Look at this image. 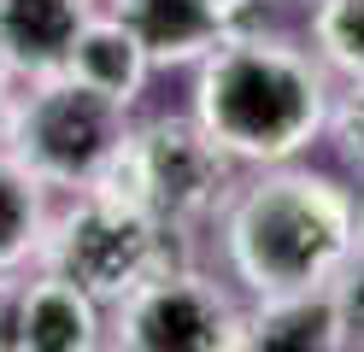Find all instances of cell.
<instances>
[{"label": "cell", "mask_w": 364, "mask_h": 352, "mask_svg": "<svg viewBox=\"0 0 364 352\" xmlns=\"http://www.w3.org/2000/svg\"><path fill=\"white\" fill-rule=\"evenodd\" d=\"M323 117V82L306 53L259 36H230L200 70V129L223 153L288 159Z\"/></svg>", "instance_id": "6da1fadb"}, {"label": "cell", "mask_w": 364, "mask_h": 352, "mask_svg": "<svg viewBox=\"0 0 364 352\" xmlns=\"http://www.w3.org/2000/svg\"><path fill=\"white\" fill-rule=\"evenodd\" d=\"M353 247V200L323 176H270L247 188L230 218V258L241 282L270 294L317 288Z\"/></svg>", "instance_id": "7a4b0ae2"}, {"label": "cell", "mask_w": 364, "mask_h": 352, "mask_svg": "<svg viewBox=\"0 0 364 352\" xmlns=\"http://www.w3.org/2000/svg\"><path fill=\"white\" fill-rule=\"evenodd\" d=\"M95 200L147 211V218L182 223L206 211L223 188V147L206 129L188 124H153L112 147V159L95 171Z\"/></svg>", "instance_id": "3957f363"}, {"label": "cell", "mask_w": 364, "mask_h": 352, "mask_svg": "<svg viewBox=\"0 0 364 352\" xmlns=\"http://www.w3.org/2000/svg\"><path fill=\"white\" fill-rule=\"evenodd\" d=\"M53 265L88 299H129L147 282L182 276L176 270V229L165 218H147V211H129L112 200H88L82 211H71L59 223Z\"/></svg>", "instance_id": "277c9868"}, {"label": "cell", "mask_w": 364, "mask_h": 352, "mask_svg": "<svg viewBox=\"0 0 364 352\" xmlns=\"http://www.w3.org/2000/svg\"><path fill=\"white\" fill-rule=\"evenodd\" d=\"M6 135L30 176L77 182V176H95L124 141V100H112L106 88L82 77H65V82H48L24 112H12Z\"/></svg>", "instance_id": "5b68a950"}, {"label": "cell", "mask_w": 364, "mask_h": 352, "mask_svg": "<svg viewBox=\"0 0 364 352\" xmlns=\"http://www.w3.org/2000/svg\"><path fill=\"white\" fill-rule=\"evenodd\" d=\"M241 335L235 311L223 305L218 288L194 276L147 282L124 299V352H230Z\"/></svg>", "instance_id": "8992f818"}, {"label": "cell", "mask_w": 364, "mask_h": 352, "mask_svg": "<svg viewBox=\"0 0 364 352\" xmlns=\"http://www.w3.org/2000/svg\"><path fill=\"white\" fill-rule=\"evenodd\" d=\"M118 18L141 41L147 65H159L212 53L218 41L241 36L259 18V0H118Z\"/></svg>", "instance_id": "52a82bcc"}, {"label": "cell", "mask_w": 364, "mask_h": 352, "mask_svg": "<svg viewBox=\"0 0 364 352\" xmlns=\"http://www.w3.org/2000/svg\"><path fill=\"white\" fill-rule=\"evenodd\" d=\"M88 23V0H0V59L18 70H59Z\"/></svg>", "instance_id": "ba28073f"}, {"label": "cell", "mask_w": 364, "mask_h": 352, "mask_svg": "<svg viewBox=\"0 0 364 352\" xmlns=\"http://www.w3.org/2000/svg\"><path fill=\"white\" fill-rule=\"evenodd\" d=\"M341 305L335 294H270L253 317L241 323L235 352H335L341 346Z\"/></svg>", "instance_id": "9c48e42d"}, {"label": "cell", "mask_w": 364, "mask_h": 352, "mask_svg": "<svg viewBox=\"0 0 364 352\" xmlns=\"http://www.w3.org/2000/svg\"><path fill=\"white\" fill-rule=\"evenodd\" d=\"M95 346V299L77 282L48 276L18 299L12 352H88Z\"/></svg>", "instance_id": "30bf717a"}, {"label": "cell", "mask_w": 364, "mask_h": 352, "mask_svg": "<svg viewBox=\"0 0 364 352\" xmlns=\"http://www.w3.org/2000/svg\"><path fill=\"white\" fill-rule=\"evenodd\" d=\"M65 70L82 77V82H95V88H106L112 100H129V94L141 88V77H147V53H141V41L124 30V18H88Z\"/></svg>", "instance_id": "8fae6325"}, {"label": "cell", "mask_w": 364, "mask_h": 352, "mask_svg": "<svg viewBox=\"0 0 364 352\" xmlns=\"http://www.w3.org/2000/svg\"><path fill=\"white\" fill-rule=\"evenodd\" d=\"M41 223V200H36V176L24 164H0V265L24 258Z\"/></svg>", "instance_id": "7c38bea8"}, {"label": "cell", "mask_w": 364, "mask_h": 352, "mask_svg": "<svg viewBox=\"0 0 364 352\" xmlns=\"http://www.w3.org/2000/svg\"><path fill=\"white\" fill-rule=\"evenodd\" d=\"M311 36L323 47V59L364 77V0H323L311 18Z\"/></svg>", "instance_id": "4fadbf2b"}, {"label": "cell", "mask_w": 364, "mask_h": 352, "mask_svg": "<svg viewBox=\"0 0 364 352\" xmlns=\"http://www.w3.org/2000/svg\"><path fill=\"white\" fill-rule=\"evenodd\" d=\"M335 135H341V147H347V159H358L364 164V82L341 100V112H335Z\"/></svg>", "instance_id": "5bb4252c"}, {"label": "cell", "mask_w": 364, "mask_h": 352, "mask_svg": "<svg viewBox=\"0 0 364 352\" xmlns=\"http://www.w3.org/2000/svg\"><path fill=\"white\" fill-rule=\"evenodd\" d=\"M335 305H341V329L364 341V270H353V276L335 288Z\"/></svg>", "instance_id": "9a60e30c"}, {"label": "cell", "mask_w": 364, "mask_h": 352, "mask_svg": "<svg viewBox=\"0 0 364 352\" xmlns=\"http://www.w3.org/2000/svg\"><path fill=\"white\" fill-rule=\"evenodd\" d=\"M12 124V106H6V88H0V129Z\"/></svg>", "instance_id": "2e32d148"}, {"label": "cell", "mask_w": 364, "mask_h": 352, "mask_svg": "<svg viewBox=\"0 0 364 352\" xmlns=\"http://www.w3.org/2000/svg\"><path fill=\"white\" fill-rule=\"evenodd\" d=\"M358 235H364V206H358Z\"/></svg>", "instance_id": "e0dca14e"}]
</instances>
